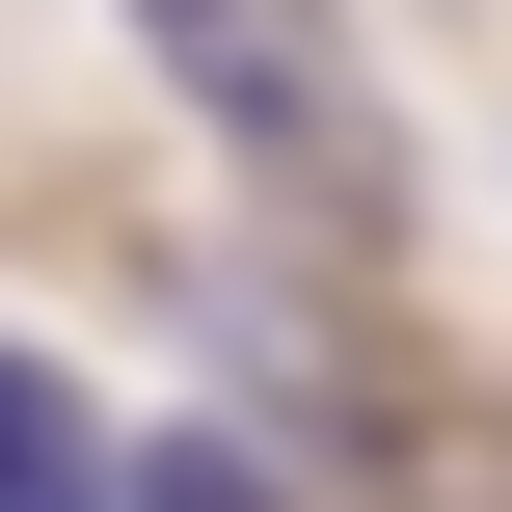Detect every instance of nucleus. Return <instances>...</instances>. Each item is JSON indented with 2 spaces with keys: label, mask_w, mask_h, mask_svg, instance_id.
I'll return each mask as SVG.
<instances>
[{
  "label": "nucleus",
  "mask_w": 512,
  "mask_h": 512,
  "mask_svg": "<svg viewBox=\"0 0 512 512\" xmlns=\"http://www.w3.org/2000/svg\"><path fill=\"white\" fill-rule=\"evenodd\" d=\"M108 27L162 54V108H189V135L243 162V189H297V216H378V189H405L351 0H108Z\"/></svg>",
  "instance_id": "nucleus-1"
}]
</instances>
